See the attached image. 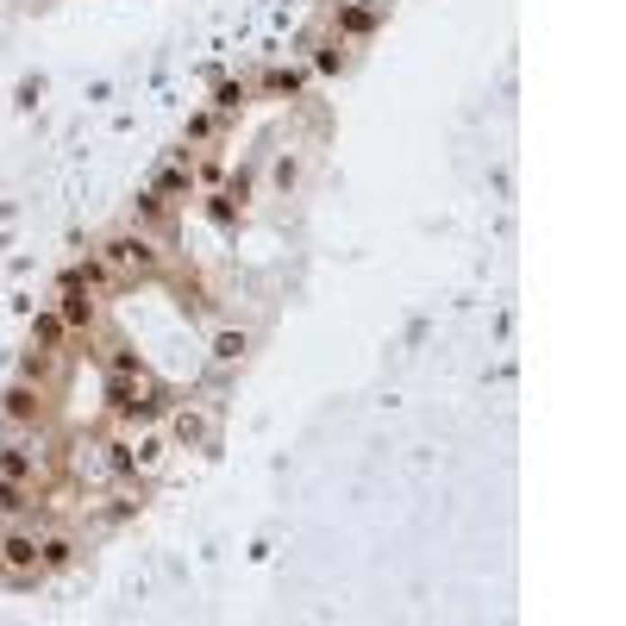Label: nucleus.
I'll list each match as a JSON object with an SVG mask.
<instances>
[{"label": "nucleus", "mask_w": 626, "mask_h": 626, "mask_svg": "<svg viewBox=\"0 0 626 626\" xmlns=\"http://www.w3.org/2000/svg\"><path fill=\"white\" fill-rule=\"evenodd\" d=\"M157 188H163V195H182V188H188V176H182V169H163V176H157Z\"/></svg>", "instance_id": "obj_14"}, {"label": "nucleus", "mask_w": 626, "mask_h": 626, "mask_svg": "<svg viewBox=\"0 0 626 626\" xmlns=\"http://www.w3.org/2000/svg\"><path fill=\"white\" fill-rule=\"evenodd\" d=\"M0 570H6V558H0Z\"/></svg>", "instance_id": "obj_15"}, {"label": "nucleus", "mask_w": 626, "mask_h": 626, "mask_svg": "<svg viewBox=\"0 0 626 626\" xmlns=\"http://www.w3.org/2000/svg\"><path fill=\"white\" fill-rule=\"evenodd\" d=\"M69 558H76V545H69V539H38V564H44V570H63Z\"/></svg>", "instance_id": "obj_4"}, {"label": "nucleus", "mask_w": 626, "mask_h": 626, "mask_svg": "<svg viewBox=\"0 0 626 626\" xmlns=\"http://www.w3.org/2000/svg\"><path fill=\"white\" fill-rule=\"evenodd\" d=\"M38 339L57 345V339H63V313H44V320H38Z\"/></svg>", "instance_id": "obj_12"}, {"label": "nucleus", "mask_w": 626, "mask_h": 626, "mask_svg": "<svg viewBox=\"0 0 626 626\" xmlns=\"http://www.w3.org/2000/svg\"><path fill=\"white\" fill-rule=\"evenodd\" d=\"M0 558H6L13 570H38V539H32V532H6V539H0Z\"/></svg>", "instance_id": "obj_3"}, {"label": "nucleus", "mask_w": 626, "mask_h": 626, "mask_svg": "<svg viewBox=\"0 0 626 626\" xmlns=\"http://www.w3.org/2000/svg\"><path fill=\"white\" fill-rule=\"evenodd\" d=\"M245 332H220V339H213V358H220V364H232V358H245Z\"/></svg>", "instance_id": "obj_7"}, {"label": "nucleus", "mask_w": 626, "mask_h": 626, "mask_svg": "<svg viewBox=\"0 0 626 626\" xmlns=\"http://www.w3.org/2000/svg\"><path fill=\"white\" fill-rule=\"evenodd\" d=\"M107 263H113V269H157V245L138 239V232H125V239L107 245Z\"/></svg>", "instance_id": "obj_1"}, {"label": "nucleus", "mask_w": 626, "mask_h": 626, "mask_svg": "<svg viewBox=\"0 0 626 626\" xmlns=\"http://www.w3.org/2000/svg\"><path fill=\"white\" fill-rule=\"evenodd\" d=\"M0 470H6L13 483H25V476H32V458H25L19 445H6V451H0Z\"/></svg>", "instance_id": "obj_6"}, {"label": "nucleus", "mask_w": 626, "mask_h": 626, "mask_svg": "<svg viewBox=\"0 0 626 626\" xmlns=\"http://www.w3.org/2000/svg\"><path fill=\"white\" fill-rule=\"evenodd\" d=\"M88 320H95V301H88V288L69 276V282H63V326H88Z\"/></svg>", "instance_id": "obj_2"}, {"label": "nucleus", "mask_w": 626, "mask_h": 626, "mask_svg": "<svg viewBox=\"0 0 626 626\" xmlns=\"http://www.w3.org/2000/svg\"><path fill=\"white\" fill-rule=\"evenodd\" d=\"M339 25H345V32H370L376 13H370V6H345V13H339Z\"/></svg>", "instance_id": "obj_9"}, {"label": "nucleus", "mask_w": 626, "mask_h": 626, "mask_svg": "<svg viewBox=\"0 0 626 626\" xmlns=\"http://www.w3.org/2000/svg\"><path fill=\"white\" fill-rule=\"evenodd\" d=\"M19 507H25V495H19V483L6 476V483H0V513H19Z\"/></svg>", "instance_id": "obj_10"}, {"label": "nucleus", "mask_w": 626, "mask_h": 626, "mask_svg": "<svg viewBox=\"0 0 626 626\" xmlns=\"http://www.w3.org/2000/svg\"><path fill=\"white\" fill-rule=\"evenodd\" d=\"M132 220L157 226V220H163V201H157V195H138V201H132Z\"/></svg>", "instance_id": "obj_8"}, {"label": "nucleus", "mask_w": 626, "mask_h": 626, "mask_svg": "<svg viewBox=\"0 0 626 626\" xmlns=\"http://www.w3.org/2000/svg\"><path fill=\"white\" fill-rule=\"evenodd\" d=\"M6 413H13V420H38V395H32V388H13V395H6Z\"/></svg>", "instance_id": "obj_5"}, {"label": "nucleus", "mask_w": 626, "mask_h": 626, "mask_svg": "<svg viewBox=\"0 0 626 626\" xmlns=\"http://www.w3.org/2000/svg\"><path fill=\"white\" fill-rule=\"evenodd\" d=\"M269 88H276V95H295V88H301V69H276Z\"/></svg>", "instance_id": "obj_11"}, {"label": "nucleus", "mask_w": 626, "mask_h": 626, "mask_svg": "<svg viewBox=\"0 0 626 626\" xmlns=\"http://www.w3.org/2000/svg\"><path fill=\"white\" fill-rule=\"evenodd\" d=\"M201 432H207V426H201V420H195V413H182V420H176V439H182V445H195V439H201Z\"/></svg>", "instance_id": "obj_13"}]
</instances>
